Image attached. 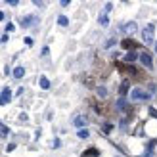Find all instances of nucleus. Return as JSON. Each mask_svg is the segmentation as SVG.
<instances>
[{
    "mask_svg": "<svg viewBox=\"0 0 157 157\" xmlns=\"http://www.w3.org/2000/svg\"><path fill=\"white\" fill-rule=\"evenodd\" d=\"M153 33H155V25H153V23H150V25L144 29V33H142L144 44H151L153 42Z\"/></svg>",
    "mask_w": 157,
    "mask_h": 157,
    "instance_id": "obj_1",
    "label": "nucleus"
},
{
    "mask_svg": "<svg viewBox=\"0 0 157 157\" xmlns=\"http://www.w3.org/2000/svg\"><path fill=\"white\" fill-rule=\"evenodd\" d=\"M150 98H151V94L142 90V88H132L130 90V100H150Z\"/></svg>",
    "mask_w": 157,
    "mask_h": 157,
    "instance_id": "obj_2",
    "label": "nucleus"
},
{
    "mask_svg": "<svg viewBox=\"0 0 157 157\" xmlns=\"http://www.w3.org/2000/svg\"><path fill=\"white\" fill-rule=\"evenodd\" d=\"M36 21H38V17H36V15H25V17H21V27L29 29V27H33Z\"/></svg>",
    "mask_w": 157,
    "mask_h": 157,
    "instance_id": "obj_3",
    "label": "nucleus"
},
{
    "mask_svg": "<svg viewBox=\"0 0 157 157\" xmlns=\"http://www.w3.org/2000/svg\"><path fill=\"white\" fill-rule=\"evenodd\" d=\"M10 100H12V92H10V88H8V86H4V88H2V92H0V104H2V105H6Z\"/></svg>",
    "mask_w": 157,
    "mask_h": 157,
    "instance_id": "obj_4",
    "label": "nucleus"
},
{
    "mask_svg": "<svg viewBox=\"0 0 157 157\" xmlns=\"http://www.w3.org/2000/svg\"><path fill=\"white\" fill-rule=\"evenodd\" d=\"M140 61H142V65L147 67V69L153 65V61H151V56H150V54H140Z\"/></svg>",
    "mask_w": 157,
    "mask_h": 157,
    "instance_id": "obj_5",
    "label": "nucleus"
},
{
    "mask_svg": "<svg viewBox=\"0 0 157 157\" xmlns=\"http://www.w3.org/2000/svg\"><path fill=\"white\" fill-rule=\"evenodd\" d=\"M115 107L119 109V111H130V107L127 105V100H124V98H119V100H117Z\"/></svg>",
    "mask_w": 157,
    "mask_h": 157,
    "instance_id": "obj_6",
    "label": "nucleus"
},
{
    "mask_svg": "<svg viewBox=\"0 0 157 157\" xmlns=\"http://www.w3.org/2000/svg\"><path fill=\"white\" fill-rule=\"evenodd\" d=\"M140 58V54H136V52H127V54H124V61H127V63H132V61H136Z\"/></svg>",
    "mask_w": 157,
    "mask_h": 157,
    "instance_id": "obj_7",
    "label": "nucleus"
},
{
    "mask_svg": "<svg viewBox=\"0 0 157 157\" xmlns=\"http://www.w3.org/2000/svg\"><path fill=\"white\" fill-rule=\"evenodd\" d=\"M75 127H86V123H88V119H86L84 115H78V117H75Z\"/></svg>",
    "mask_w": 157,
    "mask_h": 157,
    "instance_id": "obj_8",
    "label": "nucleus"
},
{
    "mask_svg": "<svg viewBox=\"0 0 157 157\" xmlns=\"http://www.w3.org/2000/svg\"><path fill=\"white\" fill-rule=\"evenodd\" d=\"M98 155H100V151L96 150V147H90V150H86L82 153V157H98Z\"/></svg>",
    "mask_w": 157,
    "mask_h": 157,
    "instance_id": "obj_9",
    "label": "nucleus"
},
{
    "mask_svg": "<svg viewBox=\"0 0 157 157\" xmlns=\"http://www.w3.org/2000/svg\"><path fill=\"white\" fill-rule=\"evenodd\" d=\"M38 82H40V88H44V90H48V88H50V81H48V78H46L44 75L38 78Z\"/></svg>",
    "mask_w": 157,
    "mask_h": 157,
    "instance_id": "obj_10",
    "label": "nucleus"
},
{
    "mask_svg": "<svg viewBox=\"0 0 157 157\" xmlns=\"http://www.w3.org/2000/svg\"><path fill=\"white\" fill-rule=\"evenodd\" d=\"M98 21H100V25H101V27H107V25H109V17H107L105 13H101L100 17H98Z\"/></svg>",
    "mask_w": 157,
    "mask_h": 157,
    "instance_id": "obj_11",
    "label": "nucleus"
},
{
    "mask_svg": "<svg viewBox=\"0 0 157 157\" xmlns=\"http://www.w3.org/2000/svg\"><path fill=\"white\" fill-rule=\"evenodd\" d=\"M23 75H25V69L23 67H15L13 69V77L15 78H23Z\"/></svg>",
    "mask_w": 157,
    "mask_h": 157,
    "instance_id": "obj_12",
    "label": "nucleus"
},
{
    "mask_svg": "<svg viewBox=\"0 0 157 157\" xmlns=\"http://www.w3.org/2000/svg\"><path fill=\"white\" fill-rule=\"evenodd\" d=\"M124 31H127V33H134V31H136V23L134 21H130V23H127V25H124Z\"/></svg>",
    "mask_w": 157,
    "mask_h": 157,
    "instance_id": "obj_13",
    "label": "nucleus"
},
{
    "mask_svg": "<svg viewBox=\"0 0 157 157\" xmlns=\"http://www.w3.org/2000/svg\"><path fill=\"white\" fill-rule=\"evenodd\" d=\"M58 23H59L61 27H67V25H69V19L65 17V15H59V17H58Z\"/></svg>",
    "mask_w": 157,
    "mask_h": 157,
    "instance_id": "obj_14",
    "label": "nucleus"
},
{
    "mask_svg": "<svg viewBox=\"0 0 157 157\" xmlns=\"http://www.w3.org/2000/svg\"><path fill=\"white\" fill-rule=\"evenodd\" d=\"M119 92H121V98H123V96H124V94H127V92H128V82H127V81H124V82L121 84V88H119Z\"/></svg>",
    "mask_w": 157,
    "mask_h": 157,
    "instance_id": "obj_15",
    "label": "nucleus"
},
{
    "mask_svg": "<svg viewBox=\"0 0 157 157\" xmlns=\"http://www.w3.org/2000/svg\"><path fill=\"white\" fill-rule=\"evenodd\" d=\"M77 134H78V138H88V136H90V132L86 130V128H81V130L77 132Z\"/></svg>",
    "mask_w": 157,
    "mask_h": 157,
    "instance_id": "obj_16",
    "label": "nucleus"
},
{
    "mask_svg": "<svg viewBox=\"0 0 157 157\" xmlns=\"http://www.w3.org/2000/svg\"><path fill=\"white\" fill-rule=\"evenodd\" d=\"M132 46H134V42H132L130 38H124L123 40V48H132Z\"/></svg>",
    "mask_w": 157,
    "mask_h": 157,
    "instance_id": "obj_17",
    "label": "nucleus"
},
{
    "mask_svg": "<svg viewBox=\"0 0 157 157\" xmlns=\"http://www.w3.org/2000/svg\"><path fill=\"white\" fill-rule=\"evenodd\" d=\"M111 130H113V124H109V123H107V124H104V132H105V134H109Z\"/></svg>",
    "mask_w": 157,
    "mask_h": 157,
    "instance_id": "obj_18",
    "label": "nucleus"
},
{
    "mask_svg": "<svg viewBox=\"0 0 157 157\" xmlns=\"http://www.w3.org/2000/svg\"><path fill=\"white\" fill-rule=\"evenodd\" d=\"M98 94H100V96H101V98H104V96H105V94H107V90L104 88V86H98Z\"/></svg>",
    "mask_w": 157,
    "mask_h": 157,
    "instance_id": "obj_19",
    "label": "nucleus"
},
{
    "mask_svg": "<svg viewBox=\"0 0 157 157\" xmlns=\"http://www.w3.org/2000/svg\"><path fill=\"white\" fill-rule=\"evenodd\" d=\"M0 128H2V136H8V134H10V128H8L6 124H2V127H0Z\"/></svg>",
    "mask_w": 157,
    "mask_h": 157,
    "instance_id": "obj_20",
    "label": "nucleus"
},
{
    "mask_svg": "<svg viewBox=\"0 0 157 157\" xmlns=\"http://www.w3.org/2000/svg\"><path fill=\"white\" fill-rule=\"evenodd\" d=\"M150 115L153 117V119H157V109L155 107H150Z\"/></svg>",
    "mask_w": 157,
    "mask_h": 157,
    "instance_id": "obj_21",
    "label": "nucleus"
},
{
    "mask_svg": "<svg viewBox=\"0 0 157 157\" xmlns=\"http://www.w3.org/2000/svg\"><path fill=\"white\" fill-rule=\"evenodd\" d=\"M115 44V38H109V40L105 42V48H111V46Z\"/></svg>",
    "mask_w": 157,
    "mask_h": 157,
    "instance_id": "obj_22",
    "label": "nucleus"
},
{
    "mask_svg": "<svg viewBox=\"0 0 157 157\" xmlns=\"http://www.w3.org/2000/svg\"><path fill=\"white\" fill-rule=\"evenodd\" d=\"M52 147H59V138H54L52 140Z\"/></svg>",
    "mask_w": 157,
    "mask_h": 157,
    "instance_id": "obj_23",
    "label": "nucleus"
},
{
    "mask_svg": "<svg viewBox=\"0 0 157 157\" xmlns=\"http://www.w3.org/2000/svg\"><path fill=\"white\" fill-rule=\"evenodd\" d=\"M15 150V144H8L6 146V151H13Z\"/></svg>",
    "mask_w": 157,
    "mask_h": 157,
    "instance_id": "obj_24",
    "label": "nucleus"
},
{
    "mask_svg": "<svg viewBox=\"0 0 157 157\" xmlns=\"http://www.w3.org/2000/svg\"><path fill=\"white\" fill-rule=\"evenodd\" d=\"M8 38H10V36H8V33H4V35H2V38H0V40H2V44H6V42H8Z\"/></svg>",
    "mask_w": 157,
    "mask_h": 157,
    "instance_id": "obj_25",
    "label": "nucleus"
},
{
    "mask_svg": "<svg viewBox=\"0 0 157 157\" xmlns=\"http://www.w3.org/2000/svg\"><path fill=\"white\" fill-rule=\"evenodd\" d=\"M6 4H10V6H17L19 2H17V0H6Z\"/></svg>",
    "mask_w": 157,
    "mask_h": 157,
    "instance_id": "obj_26",
    "label": "nucleus"
},
{
    "mask_svg": "<svg viewBox=\"0 0 157 157\" xmlns=\"http://www.w3.org/2000/svg\"><path fill=\"white\" fill-rule=\"evenodd\" d=\"M13 29H15V27L12 25V23H8V27H6V31H8V33H12V31H13Z\"/></svg>",
    "mask_w": 157,
    "mask_h": 157,
    "instance_id": "obj_27",
    "label": "nucleus"
},
{
    "mask_svg": "<svg viewBox=\"0 0 157 157\" xmlns=\"http://www.w3.org/2000/svg\"><path fill=\"white\" fill-rule=\"evenodd\" d=\"M104 10H105V12H111V10H113V6H111V4L107 2V4H105V8H104Z\"/></svg>",
    "mask_w": 157,
    "mask_h": 157,
    "instance_id": "obj_28",
    "label": "nucleus"
},
{
    "mask_svg": "<svg viewBox=\"0 0 157 157\" xmlns=\"http://www.w3.org/2000/svg\"><path fill=\"white\" fill-rule=\"evenodd\" d=\"M48 54H50V50H48V48H42V54H40V56H48Z\"/></svg>",
    "mask_w": 157,
    "mask_h": 157,
    "instance_id": "obj_29",
    "label": "nucleus"
},
{
    "mask_svg": "<svg viewBox=\"0 0 157 157\" xmlns=\"http://www.w3.org/2000/svg\"><path fill=\"white\" fill-rule=\"evenodd\" d=\"M19 121H27V113H21L19 115Z\"/></svg>",
    "mask_w": 157,
    "mask_h": 157,
    "instance_id": "obj_30",
    "label": "nucleus"
},
{
    "mask_svg": "<svg viewBox=\"0 0 157 157\" xmlns=\"http://www.w3.org/2000/svg\"><path fill=\"white\" fill-rule=\"evenodd\" d=\"M155 52H157V42H155Z\"/></svg>",
    "mask_w": 157,
    "mask_h": 157,
    "instance_id": "obj_31",
    "label": "nucleus"
}]
</instances>
